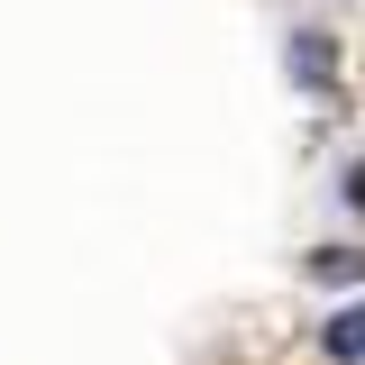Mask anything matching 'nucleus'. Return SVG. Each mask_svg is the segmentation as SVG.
I'll use <instances>...</instances> for the list:
<instances>
[{"label": "nucleus", "mask_w": 365, "mask_h": 365, "mask_svg": "<svg viewBox=\"0 0 365 365\" xmlns=\"http://www.w3.org/2000/svg\"><path fill=\"white\" fill-rule=\"evenodd\" d=\"M319 347H329L338 365H365V302H356V311H329V329H319Z\"/></svg>", "instance_id": "1"}, {"label": "nucleus", "mask_w": 365, "mask_h": 365, "mask_svg": "<svg viewBox=\"0 0 365 365\" xmlns=\"http://www.w3.org/2000/svg\"><path fill=\"white\" fill-rule=\"evenodd\" d=\"M292 73H302V83H329V73H338V55H329V46L302 28V37H292Z\"/></svg>", "instance_id": "2"}, {"label": "nucleus", "mask_w": 365, "mask_h": 365, "mask_svg": "<svg viewBox=\"0 0 365 365\" xmlns=\"http://www.w3.org/2000/svg\"><path fill=\"white\" fill-rule=\"evenodd\" d=\"M311 274H319V283H356V274H365V256H356V247H319V256H311Z\"/></svg>", "instance_id": "3"}]
</instances>
